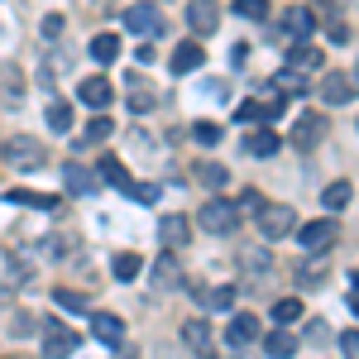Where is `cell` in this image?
<instances>
[{
  "mask_svg": "<svg viewBox=\"0 0 359 359\" xmlns=\"http://www.w3.org/2000/svg\"><path fill=\"white\" fill-rule=\"evenodd\" d=\"M43 125H48L53 135H67V130H72V106H67V101H48V106H43Z\"/></svg>",
  "mask_w": 359,
  "mask_h": 359,
  "instance_id": "7402d4cb",
  "label": "cell"
},
{
  "mask_svg": "<svg viewBox=\"0 0 359 359\" xmlns=\"http://www.w3.org/2000/svg\"><path fill=\"white\" fill-rule=\"evenodd\" d=\"M201 62H206V53H201V39H187V43H177V48H172V57H168V67H172L177 77L196 72Z\"/></svg>",
  "mask_w": 359,
  "mask_h": 359,
  "instance_id": "9c48e42d",
  "label": "cell"
},
{
  "mask_svg": "<svg viewBox=\"0 0 359 359\" xmlns=\"http://www.w3.org/2000/svg\"><path fill=\"white\" fill-rule=\"evenodd\" d=\"M115 135V125L111 120H106V115H96V120H91V125H86L82 135H77V149H96V144H106V139Z\"/></svg>",
  "mask_w": 359,
  "mask_h": 359,
  "instance_id": "603a6c76",
  "label": "cell"
},
{
  "mask_svg": "<svg viewBox=\"0 0 359 359\" xmlns=\"http://www.w3.org/2000/svg\"><path fill=\"white\" fill-rule=\"evenodd\" d=\"M158 240H163L168 249H182L192 240V221H187V216H163V221H158Z\"/></svg>",
  "mask_w": 359,
  "mask_h": 359,
  "instance_id": "ac0fdd59",
  "label": "cell"
},
{
  "mask_svg": "<svg viewBox=\"0 0 359 359\" xmlns=\"http://www.w3.org/2000/svg\"><path fill=\"white\" fill-rule=\"evenodd\" d=\"M245 57H249V43H235V48H230V62H235V67H245Z\"/></svg>",
  "mask_w": 359,
  "mask_h": 359,
  "instance_id": "bcb514c9",
  "label": "cell"
},
{
  "mask_svg": "<svg viewBox=\"0 0 359 359\" xmlns=\"http://www.w3.org/2000/svg\"><path fill=\"white\" fill-rule=\"evenodd\" d=\"M62 182H67V192H72V196H86V192H96V182H101V177L72 158V163H62Z\"/></svg>",
  "mask_w": 359,
  "mask_h": 359,
  "instance_id": "9a60e30c",
  "label": "cell"
},
{
  "mask_svg": "<svg viewBox=\"0 0 359 359\" xmlns=\"http://www.w3.org/2000/svg\"><path fill=\"white\" fill-rule=\"evenodd\" d=\"M154 283H158V287H182V269H177L172 249H168V254H158V264H154Z\"/></svg>",
  "mask_w": 359,
  "mask_h": 359,
  "instance_id": "cb8c5ba5",
  "label": "cell"
},
{
  "mask_svg": "<svg viewBox=\"0 0 359 359\" xmlns=\"http://www.w3.org/2000/svg\"><path fill=\"white\" fill-rule=\"evenodd\" d=\"M273 321H278V326L302 321V302H297V297H278V302H273Z\"/></svg>",
  "mask_w": 359,
  "mask_h": 359,
  "instance_id": "e575fe53",
  "label": "cell"
},
{
  "mask_svg": "<svg viewBox=\"0 0 359 359\" xmlns=\"http://www.w3.org/2000/svg\"><path fill=\"white\" fill-rule=\"evenodd\" d=\"M201 230L206 235H230V230H240V201H225V196H211L206 206H201Z\"/></svg>",
  "mask_w": 359,
  "mask_h": 359,
  "instance_id": "7a4b0ae2",
  "label": "cell"
},
{
  "mask_svg": "<svg viewBox=\"0 0 359 359\" xmlns=\"http://www.w3.org/2000/svg\"><path fill=\"white\" fill-rule=\"evenodd\" d=\"M326 34H331V43H345V39H350V29L340 25V20H331V25H326Z\"/></svg>",
  "mask_w": 359,
  "mask_h": 359,
  "instance_id": "f6af8a7d",
  "label": "cell"
},
{
  "mask_svg": "<svg viewBox=\"0 0 359 359\" xmlns=\"http://www.w3.org/2000/svg\"><path fill=\"white\" fill-rule=\"evenodd\" d=\"M273 91H287V96H302L306 91V77H297V72H287V67H283V72H273Z\"/></svg>",
  "mask_w": 359,
  "mask_h": 359,
  "instance_id": "d6a6232c",
  "label": "cell"
},
{
  "mask_svg": "<svg viewBox=\"0 0 359 359\" xmlns=\"http://www.w3.org/2000/svg\"><path fill=\"white\" fill-rule=\"evenodd\" d=\"M158 106V96L149 91V86H139V82H130V111H139V115H149Z\"/></svg>",
  "mask_w": 359,
  "mask_h": 359,
  "instance_id": "836d02e7",
  "label": "cell"
},
{
  "mask_svg": "<svg viewBox=\"0 0 359 359\" xmlns=\"http://www.w3.org/2000/svg\"><path fill=\"white\" fill-rule=\"evenodd\" d=\"M316 91H321V101H326V106H345V101L359 91V77H355V72H326Z\"/></svg>",
  "mask_w": 359,
  "mask_h": 359,
  "instance_id": "52a82bcc",
  "label": "cell"
},
{
  "mask_svg": "<svg viewBox=\"0 0 359 359\" xmlns=\"http://www.w3.org/2000/svg\"><path fill=\"white\" fill-rule=\"evenodd\" d=\"M158 25H163L158 5H130V10H125V29H130V34H154Z\"/></svg>",
  "mask_w": 359,
  "mask_h": 359,
  "instance_id": "5bb4252c",
  "label": "cell"
},
{
  "mask_svg": "<svg viewBox=\"0 0 359 359\" xmlns=\"http://www.w3.org/2000/svg\"><path fill=\"white\" fill-rule=\"evenodd\" d=\"M115 278H120V283H130V278H139V269H144V259H139V254H130V249H125V254H115Z\"/></svg>",
  "mask_w": 359,
  "mask_h": 359,
  "instance_id": "4dcf8cb0",
  "label": "cell"
},
{
  "mask_svg": "<svg viewBox=\"0 0 359 359\" xmlns=\"http://www.w3.org/2000/svg\"><path fill=\"white\" fill-rule=\"evenodd\" d=\"M0 96H10V101L25 96V72L15 62H0Z\"/></svg>",
  "mask_w": 359,
  "mask_h": 359,
  "instance_id": "d4e9b609",
  "label": "cell"
},
{
  "mask_svg": "<svg viewBox=\"0 0 359 359\" xmlns=\"http://www.w3.org/2000/svg\"><path fill=\"white\" fill-rule=\"evenodd\" d=\"M297 283H302V287H321V283H326V264H321V259H316V264H302V269H297Z\"/></svg>",
  "mask_w": 359,
  "mask_h": 359,
  "instance_id": "8d00e7d4",
  "label": "cell"
},
{
  "mask_svg": "<svg viewBox=\"0 0 359 359\" xmlns=\"http://www.w3.org/2000/svg\"><path fill=\"white\" fill-rule=\"evenodd\" d=\"M259 230H264V240H283V235L297 230V211L292 206H264L259 211Z\"/></svg>",
  "mask_w": 359,
  "mask_h": 359,
  "instance_id": "5b68a950",
  "label": "cell"
},
{
  "mask_svg": "<svg viewBox=\"0 0 359 359\" xmlns=\"http://www.w3.org/2000/svg\"><path fill=\"white\" fill-rule=\"evenodd\" d=\"M225 340H230L235 350H245V345H254V340H259V316H249V311H240V316H230V326H225Z\"/></svg>",
  "mask_w": 359,
  "mask_h": 359,
  "instance_id": "7c38bea8",
  "label": "cell"
},
{
  "mask_svg": "<svg viewBox=\"0 0 359 359\" xmlns=\"http://www.w3.org/2000/svg\"><path fill=\"white\" fill-rule=\"evenodd\" d=\"M316 29V15L311 10H302V5H292V10H283V34H292L297 43H302L306 34Z\"/></svg>",
  "mask_w": 359,
  "mask_h": 359,
  "instance_id": "d6986e66",
  "label": "cell"
},
{
  "mask_svg": "<svg viewBox=\"0 0 359 359\" xmlns=\"http://www.w3.org/2000/svg\"><path fill=\"white\" fill-rule=\"evenodd\" d=\"M187 29H192V39H211L221 29V5L216 0H192L187 5Z\"/></svg>",
  "mask_w": 359,
  "mask_h": 359,
  "instance_id": "277c9868",
  "label": "cell"
},
{
  "mask_svg": "<svg viewBox=\"0 0 359 359\" xmlns=\"http://www.w3.org/2000/svg\"><path fill=\"white\" fill-rule=\"evenodd\" d=\"M340 350H345V359H359V331H345V335H340Z\"/></svg>",
  "mask_w": 359,
  "mask_h": 359,
  "instance_id": "60d3db41",
  "label": "cell"
},
{
  "mask_svg": "<svg viewBox=\"0 0 359 359\" xmlns=\"http://www.w3.org/2000/svg\"><path fill=\"white\" fill-rule=\"evenodd\" d=\"M10 331H15V335H34V316H15Z\"/></svg>",
  "mask_w": 359,
  "mask_h": 359,
  "instance_id": "7bdbcfd3",
  "label": "cell"
},
{
  "mask_svg": "<svg viewBox=\"0 0 359 359\" xmlns=\"http://www.w3.org/2000/svg\"><path fill=\"white\" fill-rule=\"evenodd\" d=\"M10 206H29V211H57L62 206V196H48V192H34V187H10L5 192Z\"/></svg>",
  "mask_w": 359,
  "mask_h": 359,
  "instance_id": "30bf717a",
  "label": "cell"
},
{
  "mask_svg": "<svg viewBox=\"0 0 359 359\" xmlns=\"http://www.w3.org/2000/svg\"><path fill=\"white\" fill-rule=\"evenodd\" d=\"M111 96H115V86L106 82V77H86V82L77 86V101L91 106V111H106V106H111Z\"/></svg>",
  "mask_w": 359,
  "mask_h": 359,
  "instance_id": "8fae6325",
  "label": "cell"
},
{
  "mask_svg": "<svg viewBox=\"0 0 359 359\" xmlns=\"http://www.w3.org/2000/svg\"><path fill=\"white\" fill-rule=\"evenodd\" d=\"M0 158L10 168H20V172H39V168H48V149L34 135H10L5 149H0Z\"/></svg>",
  "mask_w": 359,
  "mask_h": 359,
  "instance_id": "6da1fadb",
  "label": "cell"
},
{
  "mask_svg": "<svg viewBox=\"0 0 359 359\" xmlns=\"http://www.w3.org/2000/svg\"><path fill=\"white\" fill-rule=\"evenodd\" d=\"M91 57H96V62H115V57H120V39H115V34H96V39H91Z\"/></svg>",
  "mask_w": 359,
  "mask_h": 359,
  "instance_id": "f546056e",
  "label": "cell"
},
{
  "mask_svg": "<svg viewBox=\"0 0 359 359\" xmlns=\"http://www.w3.org/2000/svg\"><path fill=\"white\" fill-rule=\"evenodd\" d=\"M264 350H269V359H292L297 355V335L287 331V326H278V331L264 340Z\"/></svg>",
  "mask_w": 359,
  "mask_h": 359,
  "instance_id": "44dd1931",
  "label": "cell"
},
{
  "mask_svg": "<svg viewBox=\"0 0 359 359\" xmlns=\"http://www.w3.org/2000/svg\"><path fill=\"white\" fill-rule=\"evenodd\" d=\"M350 201H355V187H350V182H331V187L321 192V206H326V211H345Z\"/></svg>",
  "mask_w": 359,
  "mask_h": 359,
  "instance_id": "4316f807",
  "label": "cell"
},
{
  "mask_svg": "<svg viewBox=\"0 0 359 359\" xmlns=\"http://www.w3.org/2000/svg\"><path fill=\"white\" fill-rule=\"evenodd\" d=\"M53 302H57V306H67V311H86V297H82V292H72V287H57Z\"/></svg>",
  "mask_w": 359,
  "mask_h": 359,
  "instance_id": "ab89813d",
  "label": "cell"
},
{
  "mask_svg": "<svg viewBox=\"0 0 359 359\" xmlns=\"http://www.w3.org/2000/svg\"><path fill=\"white\" fill-rule=\"evenodd\" d=\"M182 340L192 345L196 359H216V340H211V326H206V321H187V326H182Z\"/></svg>",
  "mask_w": 359,
  "mask_h": 359,
  "instance_id": "4fadbf2b",
  "label": "cell"
},
{
  "mask_svg": "<svg viewBox=\"0 0 359 359\" xmlns=\"http://www.w3.org/2000/svg\"><path fill=\"white\" fill-rule=\"evenodd\" d=\"M62 34V20L57 15H43V39H57Z\"/></svg>",
  "mask_w": 359,
  "mask_h": 359,
  "instance_id": "ee69618b",
  "label": "cell"
},
{
  "mask_svg": "<svg viewBox=\"0 0 359 359\" xmlns=\"http://www.w3.org/2000/svg\"><path fill=\"white\" fill-rule=\"evenodd\" d=\"M192 297L201 311H230V302H235V287L230 283H221V287H192Z\"/></svg>",
  "mask_w": 359,
  "mask_h": 359,
  "instance_id": "e0dca14e",
  "label": "cell"
},
{
  "mask_svg": "<svg viewBox=\"0 0 359 359\" xmlns=\"http://www.w3.org/2000/svg\"><path fill=\"white\" fill-rule=\"evenodd\" d=\"M350 311H355V316H359V287H355V292H350Z\"/></svg>",
  "mask_w": 359,
  "mask_h": 359,
  "instance_id": "c3c4849f",
  "label": "cell"
},
{
  "mask_svg": "<svg viewBox=\"0 0 359 359\" xmlns=\"http://www.w3.org/2000/svg\"><path fill=\"white\" fill-rule=\"evenodd\" d=\"M240 201H245V211H254V216L264 211V201H259V192H245V196H240Z\"/></svg>",
  "mask_w": 359,
  "mask_h": 359,
  "instance_id": "7dc6e473",
  "label": "cell"
},
{
  "mask_svg": "<svg viewBox=\"0 0 359 359\" xmlns=\"http://www.w3.org/2000/svg\"><path fill=\"white\" fill-rule=\"evenodd\" d=\"M316 67H321V53H316L311 43H292V53H287V72L306 77V72H316Z\"/></svg>",
  "mask_w": 359,
  "mask_h": 359,
  "instance_id": "ffe728a7",
  "label": "cell"
},
{
  "mask_svg": "<svg viewBox=\"0 0 359 359\" xmlns=\"http://www.w3.org/2000/svg\"><path fill=\"white\" fill-rule=\"evenodd\" d=\"M196 182L211 187V192H221L225 182H230V172H225V163H196Z\"/></svg>",
  "mask_w": 359,
  "mask_h": 359,
  "instance_id": "83f0119b",
  "label": "cell"
},
{
  "mask_svg": "<svg viewBox=\"0 0 359 359\" xmlns=\"http://www.w3.org/2000/svg\"><path fill=\"white\" fill-rule=\"evenodd\" d=\"M306 340H311V345H326V340H331V331H326L321 321H311V326H306Z\"/></svg>",
  "mask_w": 359,
  "mask_h": 359,
  "instance_id": "b9f144b4",
  "label": "cell"
},
{
  "mask_svg": "<svg viewBox=\"0 0 359 359\" xmlns=\"http://www.w3.org/2000/svg\"><path fill=\"white\" fill-rule=\"evenodd\" d=\"M192 139H196V144H206V149H216V144L225 139V130L216 125V120H196V125H192Z\"/></svg>",
  "mask_w": 359,
  "mask_h": 359,
  "instance_id": "1f68e13d",
  "label": "cell"
},
{
  "mask_svg": "<svg viewBox=\"0 0 359 359\" xmlns=\"http://www.w3.org/2000/svg\"><path fill=\"white\" fill-rule=\"evenodd\" d=\"M240 269H245V273H264V269H269V254H264V249H240Z\"/></svg>",
  "mask_w": 359,
  "mask_h": 359,
  "instance_id": "f35d334b",
  "label": "cell"
},
{
  "mask_svg": "<svg viewBox=\"0 0 359 359\" xmlns=\"http://www.w3.org/2000/svg\"><path fill=\"white\" fill-rule=\"evenodd\" d=\"M96 168H101V182H111V187H130V168L120 163V158H111V154H106Z\"/></svg>",
  "mask_w": 359,
  "mask_h": 359,
  "instance_id": "f1b7e54d",
  "label": "cell"
},
{
  "mask_svg": "<svg viewBox=\"0 0 359 359\" xmlns=\"http://www.w3.org/2000/svg\"><path fill=\"white\" fill-rule=\"evenodd\" d=\"M245 149L254 158H273L278 154V130H254V135L245 139Z\"/></svg>",
  "mask_w": 359,
  "mask_h": 359,
  "instance_id": "484cf974",
  "label": "cell"
},
{
  "mask_svg": "<svg viewBox=\"0 0 359 359\" xmlns=\"http://www.w3.org/2000/svg\"><path fill=\"white\" fill-rule=\"evenodd\" d=\"M326 115H316V111H306V115H297V125H292V144L302 149V154H311L321 139H326Z\"/></svg>",
  "mask_w": 359,
  "mask_h": 359,
  "instance_id": "8992f818",
  "label": "cell"
},
{
  "mask_svg": "<svg viewBox=\"0 0 359 359\" xmlns=\"http://www.w3.org/2000/svg\"><path fill=\"white\" fill-rule=\"evenodd\" d=\"M91 335L106 340V345H125V321H120L115 311H96V316H91Z\"/></svg>",
  "mask_w": 359,
  "mask_h": 359,
  "instance_id": "2e32d148",
  "label": "cell"
},
{
  "mask_svg": "<svg viewBox=\"0 0 359 359\" xmlns=\"http://www.w3.org/2000/svg\"><path fill=\"white\" fill-rule=\"evenodd\" d=\"M125 192L135 196V201H144V206H154V201H158V196H163V187H158V182H130V187H125Z\"/></svg>",
  "mask_w": 359,
  "mask_h": 359,
  "instance_id": "d590c367",
  "label": "cell"
},
{
  "mask_svg": "<svg viewBox=\"0 0 359 359\" xmlns=\"http://www.w3.org/2000/svg\"><path fill=\"white\" fill-rule=\"evenodd\" d=\"M302 249L306 254H331L335 249V240H340V225H335V216H321V221H311V225H302Z\"/></svg>",
  "mask_w": 359,
  "mask_h": 359,
  "instance_id": "3957f363",
  "label": "cell"
},
{
  "mask_svg": "<svg viewBox=\"0 0 359 359\" xmlns=\"http://www.w3.org/2000/svg\"><path fill=\"white\" fill-rule=\"evenodd\" d=\"M240 20H269V0H235Z\"/></svg>",
  "mask_w": 359,
  "mask_h": 359,
  "instance_id": "74e56055",
  "label": "cell"
},
{
  "mask_svg": "<svg viewBox=\"0 0 359 359\" xmlns=\"http://www.w3.org/2000/svg\"><path fill=\"white\" fill-rule=\"evenodd\" d=\"M72 350H77V331L62 326V321H48V326H43V355L48 359H67Z\"/></svg>",
  "mask_w": 359,
  "mask_h": 359,
  "instance_id": "ba28073f",
  "label": "cell"
}]
</instances>
